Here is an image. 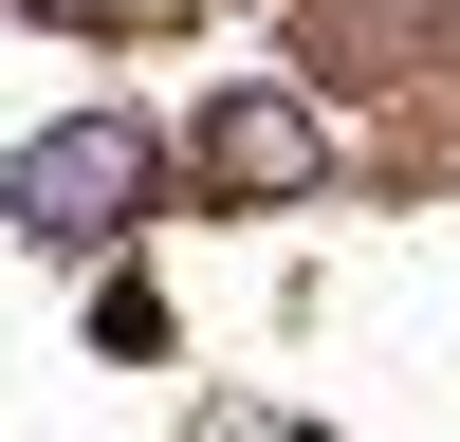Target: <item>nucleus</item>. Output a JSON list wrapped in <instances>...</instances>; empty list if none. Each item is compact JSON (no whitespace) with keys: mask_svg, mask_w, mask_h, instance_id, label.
Wrapping results in <instances>:
<instances>
[{"mask_svg":"<svg viewBox=\"0 0 460 442\" xmlns=\"http://www.w3.org/2000/svg\"><path fill=\"white\" fill-rule=\"evenodd\" d=\"M111 203H147V129H129V110L19 147V221H37V240H111Z\"/></svg>","mask_w":460,"mask_h":442,"instance_id":"obj_1","label":"nucleus"},{"mask_svg":"<svg viewBox=\"0 0 460 442\" xmlns=\"http://www.w3.org/2000/svg\"><path fill=\"white\" fill-rule=\"evenodd\" d=\"M295 166H314V110H277V93L221 110V184H295Z\"/></svg>","mask_w":460,"mask_h":442,"instance_id":"obj_2","label":"nucleus"}]
</instances>
